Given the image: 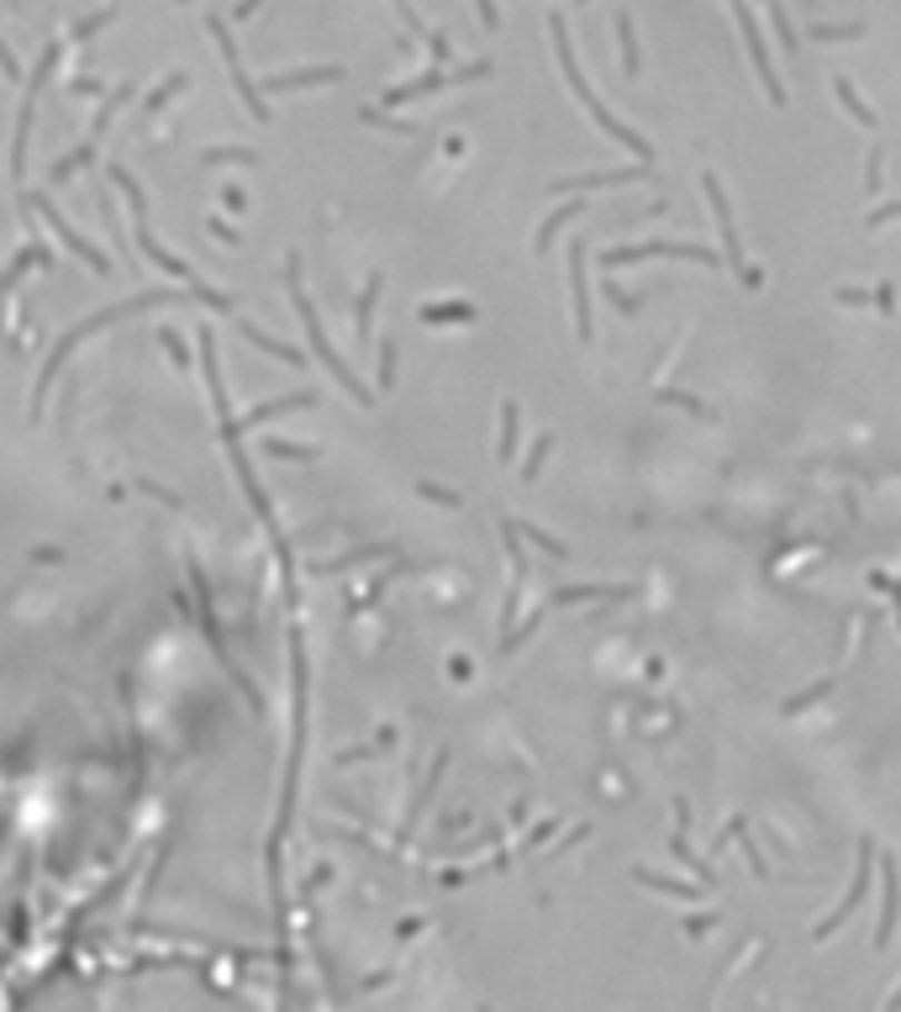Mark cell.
<instances>
[{"label":"cell","mask_w":901,"mask_h":1012,"mask_svg":"<svg viewBox=\"0 0 901 1012\" xmlns=\"http://www.w3.org/2000/svg\"><path fill=\"white\" fill-rule=\"evenodd\" d=\"M548 32H554V53H560L564 75H570V85H575V101H581L585 111L596 117V122H601V132H612V138H617L622 148H633L638 159H648V163H654V148H648V142H643L638 132H633V127H622L617 117H612V111H606V106H601L596 96H591V85H585V75L575 69V53H570V38H564V21H560V17H548Z\"/></svg>","instance_id":"1"},{"label":"cell","mask_w":901,"mask_h":1012,"mask_svg":"<svg viewBox=\"0 0 901 1012\" xmlns=\"http://www.w3.org/2000/svg\"><path fill=\"white\" fill-rule=\"evenodd\" d=\"M27 201L38 206V211H48V222L59 227V238H63V244H69V248H75V254H85V264H96V269H106V259H100L96 248L85 244L80 232H69V227H63V222H59V211H53V206H48V196H42V190H32V196H27Z\"/></svg>","instance_id":"2"},{"label":"cell","mask_w":901,"mask_h":1012,"mask_svg":"<svg viewBox=\"0 0 901 1012\" xmlns=\"http://www.w3.org/2000/svg\"><path fill=\"white\" fill-rule=\"evenodd\" d=\"M475 6H481V17H485V27H496V21H501V17H496V6H491V0H475Z\"/></svg>","instance_id":"3"},{"label":"cell","mask_w":901,"mask_h":1012,"mask_svg":"<svg viewBox=\"0 0 901 1012\" xmlns=\"http://www.w3.org/2000/svg\"><path fill=\"white\" fill-rule=\"evenodd\" d=\"M0 69H6V75H17V63H11V53H6V42H0Z\"/></svg>","instance_id":"4"}]
</instances>
